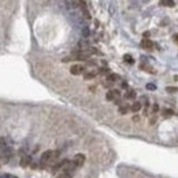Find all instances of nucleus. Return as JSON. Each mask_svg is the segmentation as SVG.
<instances>
[{
    "mask_svg": "<svg viewBox=\"0 0 178 178\" xmlns=\"http://www.w3.org/2000/svg\"><path fill=\"white\" fill-rule=\"evenodd\" d=\"M59 158V151H45L41 156V166H52L58 162Z\"/></svg>",
    "mask_w": 178,
    "mask_h": 178,
    "instance_id": "obj_1",
    "label": "nucleus"
},
{
    "mask_svg": "<svg viewBox=\"0 0 178 178\" xmlns=\"http://www.w3.org/2000/svg\"><path fill=\"white\" fill-rule=\"evenodd\" d=\"M85 162V156L82 154H77L73 159V164H74V167H81L82 164H84Z\"/></svg>",
    "mask_w": 178,
    "mask_h": 178,
    "instance_id": "obj_2",
    "label": "nucleus"
},
{
    "mask_svg": "<svg viewBox=\"0 0 178 178\" xmlns=\"http://www.w3.org/2000/svg\"><path fill=\"white\" fill-rule=\"evenodd\" d=\"M70 73H71L73 75H79V74H82V73H84V66H81V65H74V66H71V69H70Z\"/></svg>",
    "mask_w": 178,
    "mask_h": 178,
    "instance_id": "obj_3",
    "label": "nucleus"
},
{
    "mask_svg": "<svg viewBox=\"0 0 178 178\" xmlns=\"http://www.w3.org/2000/svg\"><path fill=\"white\" fill-rule=\"evenodd\" d=\"M119 91H117V89H114V91H110L108 93H107V100H117L119 97Z\"/></svg>",
    "mask_w": 178,
    "mask_h": 178,
    "instance_id": "obj_4",
    "label": "nucleus"
},
{
    "mask_svg": "<svg viewBox=\"0 0 178 178\" xmlns=\"http://www.w3.org/2000/svg\"><path fill=\"white\" fill-rule=\"evenodd\" d=\"M141 47L144 49H152V47H154V43H152L149 39H144L141 41Z\"/></svg>",
    "mask_w": 178,
    "mask_h": 178,
    "instance_id": "obj_5",
    "label": "nucleus"
},
{
    "mask_svg": "<svg viewBox=\"0 0 178 178\" xmlns=\"http://www.w3.org/2000/svg\"><path fill=\"white\" fill-rule=\"evenodd\" d=\"M73 171H60V174L56 178H71Z\"/></svg>",
    "mask_w": 178,
    "mask_h": 178,
    "instance_id": "obj_6",
    "label": "nucleus"
},
{
    "mask_svg": "<svg viewBox=\"0 0 178 178\" xmlns=\"http://www.w3.org/2000/svg\"><path fill=\"white\" fill-rule=\"evenodd\" d=\"M30 162H32L30 156H23V158H22V160H21V166L26 167L28 164H30Z\"/></svg>",
    "mask_w": 178,
    "mask_h": 178,
    "instance_id": "obj_7",
    "label": "nucleus"
},
{
    "mask_svg": "<svg viewBox=\"0 0 178 178\" xmlns=\"http://www.w3.org/2000/svg\"><path fill=\"white\" fill-rule=\"evenodd\" d=\"M160 4L166 7H174V0H160Z\"/></svg>",
    "mask_w": 178,
    "mask_h": 178,
    "instance_id": "obj_8",
    "label": "nucleus"
},
{
    "mask_svg": "<svg viewBox=\"0 0 178 178\" xmlns=\"http://www.w3.org/2000/svg\"><path fill=\"white\" fill-rule=\"evenodd\" d=\"M118 78H119V77H118V75H117V74H108V78H107V82H108V84L111 85V84H112V82H115Z\"/></svg>",
    "mask_w": 178,
    "mask_h": 178,
    "instance_id": "obj_9",
    "label": "nucleus"
},
{
    "mask_svg": "<svg viewBox=\"0 0 178 178\" xmlns=\"http://www.w3.org/2000/svg\"><path fill=\"white\" fill-rule=\"evenodd\" d=\"M130 110H132L133 112H137V111L141 110V103H133L132 107H130Z\"/></svg>",
    "mask_w": 178,
    "mask_h": 178,
    "instance_id": "obj_10",
    "label": "nucleus"
},
{
    "mask_svg": "<svg viewBox=\"0 0 178 178\" xmlns=\"http://www.w3.org/2000/svg\"><path fill=\"white\" fill-rule=\"evenodd\" d=\"M134 97H136V92L132 91V89L125 93V99H134Z\"/></svg>",
    "mask_w": 178,
    "mask_h": 178,
    "instance_id": "obj_11",
    "label": "nucleus"
},
{
    "mask_svg": "<svg viewBox=\"0 0 178 178\" xmlns=\"http://www.w3.org/2000/svg\"><path fill=\"white\" fill-rule=\"evenodd\" d=\"M123 60H125L126 63H129V65H133V63H134V60H133V58L130 55H125L123 56Z\"/></svg>",
    "mask_w": 178,
    "mask_h": 178,
    "instance_id": "obj_12",
    "label": "nucleus"
},
{
    "mask_svg": "<svg viewBox=\"0 0 178 178\" xmlns=\"http://www.w3.org/2000/svg\"><path fill=\"white\" fill-rule=\"evenodd\" d=\"M95 75H96V73L95 71H89L87 74H84V78L85 79H91V78H95Z\"/></svg>",
    "mask_w": 178,
    "mask_h": 178,
    "instance_id": "obj_13",
    "label": "nucleus"
},
{
    "mask_svg": "<svg viewBox=\"0 0 178 178\" xmlns=\"http://www.w3.org/2000/svg\"><path fill=\"white\" fill-rule=\"evenodd\" d=\"M163 115L167 117V118H168V117H173L174 115V111L173 110H164L163 111Z\"/></svg>",
    "mask_w": 178,
    "mask_h": 178,
    "instance_id": "obj_14",
    "label": "nucleus"
},
{
    "mask_svg": "<svg viewBox=\"0 0 178 178\" xmlns=\"http://www.w3.org/2000/svg\"><path fill=\"white\" fill-rule=\"evenodd\" d=\"M166 91L168 92V93H176V92H177V88H176V87H173V88L168 87V88H166Z\"/></svg>",
    "mask_w": 178,
    "mask_h": 178,
    "instance_id": "obj_15",
    "label": "nucleus"
},
{
    "mask_svg": "<svg viewBox=\"0 0 178 178\" xmlns=\"http://www.w3.org/2000/svg\"><path fill=\"white\" fill-rule=\"evenodd\" d=\"M128 111H129V107H121V108H119L121 114H128Z\"/></svg>",
    "mask_w": 178,
    "mask_h": 178,
    "instance_id": "obj_16",
    "label": "nucleus"
},
{
    "mask_svg": "<svg viewBox=\"0 0 178 178\" xmlns=\"http://www.w3.org/2000/svg\"><path fill=\"white\" fill-rule=\"evenodd\" d=\"M99 73H100V74H110V70L103 67V69H100V71H99Z\"/></svg>",
    "mask_w": 178,
    "mask_h": 178,
    "instance_id": "obj_17",
    "label": "nucleus"
},
{
    "mask_svg": "<svg viewBox=\"0 0 178 178\" xmlns=\"http://www.w3.org/2000/svg\"><path fill=\"white\" fill-rule=\"evenodd\" d=\"M155 88H156V87H155V85H152V84H148L147 85V89H151V91H155Z\"/></svg>",
    "mask_w": 178,
    "mask_h": 178,
    "instance_id": "obj_18",
    "label": "nucleus"
},
{
    "mask_svg": "<svg viewBox=\"0 0 178 178\" xmlns=\"http://www.w3.org/2000/svg\"><path fill=\"white\" fill-rule=\"evenodd\" d=\"M158 110H159V107L155 104V106H154V112H158Z\"/></svg>",
    "mask_w": 178,
    "mask_h": 178,
    "instance_id": "obj_19",
    "label": "nucleus"
},
{
    "mask_svg": "<svg viewBox=\"0 0 178 178\" xmlns=\"http://www.w3.org/2000/svg\"><path fill=\"white\" fill-rule=\"evenodd\" d=\"M137 121H140V117L136 115V117H134V122H137Z\"/></svg>",
    "mask_w": 178,
    "mask_h": 178,
    "instance_id": "obj_20",
    "label": "nucleus"
}]
</instances>
